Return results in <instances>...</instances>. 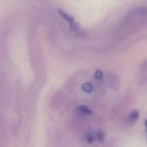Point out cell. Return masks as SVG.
Instances as JSON below:
<instances>
[{"mask_svg":"<svg viewBox=\"0 0 147 147\" xmlns=\"http://www.w3.org/2000/svg\"><path fill=\"white\" fill-rule=\"evenodd\" d=\"M82 90L87 93H90L92 91V86L91 83L87 82L84 83L82 86Z\"/></svg>","mask_w":147,"mask_h":147,"instance_id":"obj_4","label":"cell"},{"mask_svg":"<svg viewBox=\"0 0 147 147\" xmlns=\"http://www.w3.org/2000/svg\"><path fill=\"white\" fill-rule=\"evenodd\" d=\"M86 142L88 144H91L94 141V137L92 134H87L86 136Z\"/></svg>","mask_w":147,"mask_h":147,"instance_id":"obj_6","label":"cell"},{"mask_svg":"<svg viewBox=\"0 0 147 147\" xmlns=\"http://www.w3.org/2000/svg\"><path fill=\"white\" fill-rule=\"evenodd\" d=\"M77 110L80 111V113L84 114H88L90 115L92 114V111L91 109H90L87 106L85 105H79L77 107Z\"/></svg>","mask_w":147,"mask_h":147,"instance_id":"obj_3","label":"cell"},{"mask_svg":"<svg viewBox=\"0 0 147 147\" xmlns=\"http://www.w3.org/2000/svg\"><path fill=\"white\" fill-rule=\"evenodd\" d=\"M58 12L60 14V15L66 21H67L68 22H69L71 28L74 31H79V27L77 25V24L74 21V18L73 17L68 14V13H65L63 10H62L60 9H58Z\"/></svg>","mask_w":147,"mask_h":147,"instance_id":"obj_1","label":"cell"},{"mask_svg":"<svg viewBox=\"0 0 147 147\" xmlns=\"http://www.w3.org/2000/svg\"><path fill=\"white\" fill-rule=\"evenodd\" d=\"M97 139L100 142H102L105 138V133L102 130H99L97 133Z\"/></svg>","mask_w":147,"mask_h":147,"instance_id":"obj_5","label":"cell"},{"mask_svg":"<svg viewBox=\"0 0 147 147\" xmlns=\"http://www.w3.org/2000/svg\"><path fill=\"white\" fill-rule=\"evenodd\" d=\"M95 77L96 79H101L103 77V72L100 70H96L95 72Z\"/></svg>","mask_w":147,"mask_h":147,"instance_id":"obj_7","label":"cell"},{"mask_svg":"<svg viewBox=\"0 0 147 147\" xmlns=\"http://www.w3.org/2000/svg\"><path fill=\"white\" fill-rule=\"evenodd\" d=\"M139 111L137 110H134L130 112V113L129 115L128 119H127V122L130 125L133 124L138 118L139 117Z\"/></svg>","mask_w":147,"mask_h":147,"instance_id":"obj_2","label":"cell"}]
</instances>
